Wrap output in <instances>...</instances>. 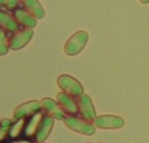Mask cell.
Segmentation results:
<instances>
[{
  "label": "cell",
  "mask_w": 149,
  "mask_h": 143,
  "mask_svg": "<svg viewBox=\"0 0 149 143\" xmlns=\"http://www.w3.org/2000/svg\"><path fill=\"white\" fill-rule=\"evenodd\" d=\"M88 40L89 33L86 31H78L69 37L64 45L63 50L67 55H77L84 48Z\"/></svg>",
  "instance_id": "cell-1"
},
{
  "label": "cell",
  "mask_w": 149,
  "mask_h": 143,
  "mask_svg": "<svg viewBox=\"0 0 149 143\" xmlns=\"http://www.w3.org/2000/svg\"><path fill=\"white\" fill-rule=\"evenodd\" d=\"M66 126L70 130L85 135H92L95 133V126L92 122H90L84 119H81L76 116H68L63 119Z\"/></svg>",
  "instance_id": "cell-2"
},
{
  "label": "cell",
  "mask_w": 149,
  "mask_h": 143,
  "mask_svg": "<svg viewBox=\"0 0 149 143\" xmlns=\"http://www.w3.org/2000/svg\"><path fill=\"white\" fill-rule=\"evenodd\" d=\"M58 86L66 94L77 98L84 94V88L82 84L73 77L68 75H61L57 79Z\"/></svg>",
  "instance_id": "cell-3"
},
{
  "label": "cell",
  "mask_w": 149,
  "mask_h": 143,
  "mask_svg": "<svg viewBox=\"0 0 149 143\" xmlns=\"http://www.w3.org/2000/svg\"><path fill=\"white\" fill-rule=\"evenodd\" d=\"M77 102L78 105L79 113L82 118L90 122H93L96 118V111L91 98L86 94H82L77 98Z\"/></svg>",
  "instance_id": "cell-4"
},
{
  "label": "cell",
  "mask_w": 149,
  "mask_h": 143,
  "mask_svg": "<svg viewBox=\"0 0 149 143\" xmlns=\"http://www.w3.org/2000/svg\"><path fill=\"white\" fill-rule=\"evenodd\" d=\"M92 123L95 127L101 129H118L124 126L125 121L118 116L101 115L96 117Z\"/></svg>",
  "instance_id": "cell-5"
},
{
  "label": "cell",
  "mask_w": 149,
  "mask_h": 143,
  "mask_svg": "<svg viewBox=\"0 0 149 143\" xmlns=\"http://www.w3.org/2000/svg\"><path fill=\"white\" fill-rule=\"evenodd\" d=\"M57 103L67 115L77 116L79 113L77 99L65 92H60L57 95Z\"/></svg>",
  "instance_id": "cell-6"
},
{
  "label": "cell",
  "mask_w": 149,
  "mask_h": 143,
  "mask_svg": "<svg viewBox=\"0 0 149 143\" xmlns=\"http://www.w3.org/2000/svg\"><path fill=\"white\" fill-rule=\"evenodd\" d=\"M42 110L41 103L33 100L26 102L19 106H18L14 111V118L15 119H27L28 117H32L35 113L39 112Z\"/></svg>",
  "instance_id": "cell-7"
},
{
  "label": "cell",
  "mask_w": 149,
  "mask_h": 143,
  "mask_svg": "<svg viewBox=\"0 0 149 143\" xmlns=\"http://www.w3.org/2000/svg\"><path fill=\"white\" fill-rule=\"evenodd\" d=\"M33 35V31L32 28H23L17 31L12 37L10 40V47L13 50H18L25 47L32 39Z\"/></svg>",
  "instance_id": "cell-8"
},
{
  "label": "cell",
  "mask_w": 149,
  "mask_h": 143,
  "mask_svg": "<svg viewBox=\"0 0 149 143\" xmlns=\"http://www.w3.org/2000/svg\"><path fill=\"white\" fill-rule=\"evenodd\" d=\"M40 103L44 112L51 116L52 118L56 119H64L66 117H68L67 114L62 111L59 104L52 98H45L41 100Z\"/></svg>",
  "instance_id": "cell-9"
},
{
  "label": "cell",
  "mask_w": 149,
  "mask_h": 143,
  "mask_svg": "<svg viewBox=\"0 0 149 143\" xmlns=\"http://www.w3.org/2000/svg\"><path fill=\"white\" fill-rule=\"evenodd\" d=\"M45 114L46 113L44 112V111L41 110L39 112L33 115L32 117H30L29 120L26 122V127L24 130V134L26 139H28V140L34 139L35 134L39 129V126H40Z\"/></svg>",
  "instance_id": "cell-10"
},
{
  "label": "cell",
  "mask_w": 149,
  "mask_h": 143,
  "mask_svg": "<svg viewBox=\"0 0 149 143\" xmlns=\"http://www.w3.org/2000/svg\"><path fill=\"white\" fill-rule=\"evenodd\" d=\"M53 126H54V118H52L47 114H45L33 140L36 142H43L51 133Z\"/></svg>",
  "instance_id": "cell-11"
},
{
  "label": "cell",
  "mask_w": 149,
  "mask_h": 143,
  "mask_svg": "<svg viewBox=\"0 0 149 143\" xmlns=\"http://www.w3.org/2000/svg\"><path fill=\"white\" fill-rule=\"evenodd\" d=\"M14 18L17 22L20 23L25 27L33 28L36 26V20L28 11L23 9H17L14 12Z\"/></svg>",
  "instance_id": "cell-12"
},
{
  "label": "cell",
  "mask_w": 149,
  "mask_h": 143,
  "mask_svg": "<svg viewBox=\"0 0 149 143\" xmlns=\"http://www.w3.org/2000/svg\"><path fill=\"white\" fill-rule=\"evenodd\" d=\"M26 10L35 18L42 19L45 16V11L38 0H23Z\"/></svg>",
  "instance_id": "cell-13"
},
{
  "label": "cell",
  "mask_w": 149,
  "mask_h": 143,
  "mask_svg": "<svg viewBox=\"0 0 149 143\" xmlns=\"http://www.w3.org/2000/svg\"><path fill=\"white\" fill-rule=\"evenodd\" d=\"M0 26L4 29L11 32L18 30V22L15 18L3 11H0Z\"/></svg>",
  "instance_id": "cell-14"
},
{
  "label": "cell",
  "mask_w": 149,
  "mask_h": 143,
  "mask_svg": "<svg viewBox=\"0 0 149 143\" xmlns=\"http://www.w3.org/2000/svg\"><path fill=\"white\" fill-rule=\"evenodd\" d=\"M26 122H27L26 119H25V118L17 119L16 122H13V124L11 127V131H10V137L13 138V139L19 137L25 130Z\"/></svg>",
  "instance_id": "cell-15"
},
{
  "label": "cell",
  "mask_w": 149,
  "mask_h": 143,
  "mask_svg": "<svg viewBox=\"0 0 149 143\" xmlns=\"http://www.w3.org/2000/svg\"><path fill=\"white\" fill-rule=\"evenodd\" d=\"M13 121L8 119H4L0 121V143L3 142L8 135H10L11 127Z\"/></svg>",
  "instance_id": "cell-16"
},
{
  "label": "cell",
  "mask_w": 149,
  "mask_h": 143,
  "mask_svg": "<svg viewBox=\"0 0 149 143\" xmlns=\"http://www.w3.org/2000/svg\"><path fill=\"white\" fill-rule=\"evenodd\" d=\"M10 47V42L7 40L6 34L3 29L0 28V55H5Z\"/></svg>",
  "instance_id": "cell-17"
},
{
  "label": "cell",
  "mask_w": 149,
  "mask_h": 143,
  "mask_svg": "<svg viewBox=\"0 0 149 143\" xmlns=\"http://www.w3.org/2000/svg\"><path fill=\"white\" fill-rule=\"evenodd\" d=\"M20 0H6V8L9 10H13L19 4Z\"/></svg>",
  "instance_id": "cell-18"
},
{
  "label": "cell",
  "mask_w": 149,
  "mask_h": 143,
  "mask_svg": "<svg viewBox=\"0 0 149 143\" xmlns=\"http://www.w3.org/2000/svg\"><path fill=\"white\" fill-rule=\"evenodd\" d=\"M9 143H32L30 140L26 139V140H15L13 142H9Z\"/></svg>",
  "instance_id": "cell-19"
},
{
  "label": "cell",
  "mask_w": 149,
  "mask_h": 143,
  "mask_svg": "<svg viewBox=\"0 0 149 143\" xmlns=\"http://www.w3.org/2000/svg\"><path fill=\"white\" fill-rule=\"evenodd\" d=\"M139 2L142 4H148L149 3V0H139Z\"/></svg>",
  "instance_id": "cell-20"
},
{
  "label": "cell",
  "mask_w": 149,
  "mask_h": 143,
  "mask_svg": "<svg viewBox=\"0 0 149 143\" xmlns=\"http://www.w3.org/2000/svg\"><path fill=\"white\" fill-rule=\"evenodd\" d=\"M6 5V0H0V6H5Z\"/></svg>",
  "instance_id": "cell-21"
},
{
  "label": "cell",
  "mask_w": 149,
  "mask_h": 143,
  "mask_svg": "<svg viewBox=\"0 0 149 143\" xmlns=\"http://www.w3.org/2000/svg\"><path fill=\"white\" fill-rule=\"evenodd\" d=\"M36 143H42V142H36Z\"/></svg>",
  "instance_id": "cell-22"
}]
</instances>
